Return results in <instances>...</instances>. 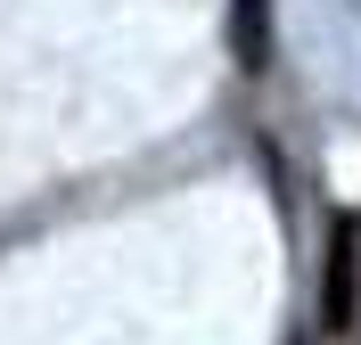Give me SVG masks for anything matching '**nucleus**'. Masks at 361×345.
<instances>
[{"instance_id": "1", "label": "nucleus", "mask_w": 361, "mask_h": 345, "mask_svg": "<svg viewBox=\"0 0 361 345\" xmlns=\"http://www.w3.org/2000/svg\"><path fill=\"white\" fill-rule=\"evenodd\" d=\"M320 329L345 337L361 329V214L329 222V263H320Z\"/></svg>"}, {"instance_id": "2", "label": "nucleus", "mask_w": 361, "mask_h": 345, "mask_svg": "<svg viewBox=\"0 0 361 345\" xmlns=\"http://www.w3.org/2000/svg\"><path fill=\"white\" fill-rule=\"evenodd\" d=\"M230 58L238 74H271V0H230Z\"/></svg>"}]
</instances>
